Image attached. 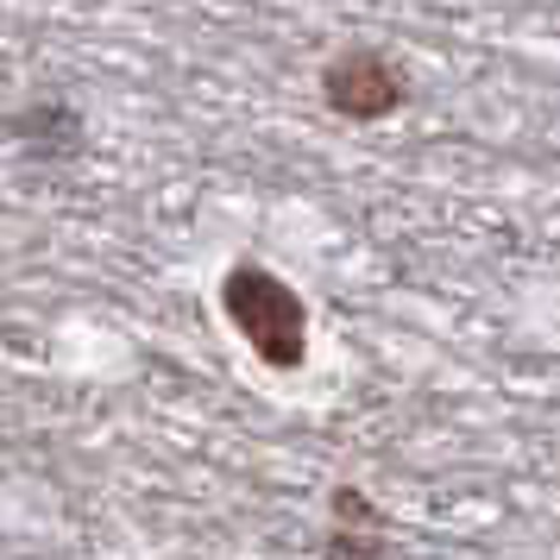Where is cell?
<instances>
[{
    "mask_svg": "<svg viewBox=\"0 0 560 560\" xmlns=\"http://www.w3.org/2000/svg\"><path fill=\"white\" fill-rule=\"evenodd\" d=\"M221 308H228V322L246 334V347H253L265 365H278V372H296L308 353V303L278 278V271H265V265H233L228 278H221Z\"/></svg>",
    "mask_w": 560,
    "mask_h": 560,
    "instance_id": "cell-1",
    "label": "cell"
},
{
    "mask_svg": "<svg viewBox=\"0 0 560 560\" xmlns=\"http://www.w3.org/2000/svg\"><path fill=\"white\" fill-rule=\"evenodd\" d=\"M322 95H328L334 114H347V120H384V114H397L404 107V77H397V63L378 51H340L322 70Z\"/></svg>",
    "mask_w": 560,
    "mask_h": 560,
    "instance_id": "cell-2",
    "label": "cell"
},
{
    "mask_svg": "<svg viewBox=\"0 0 560 560\" xmlns=\"http://www.w3.org/2000/svg\"><path fill=\"white\" fill-rule=\"evenodd\" d=\"M334 523L340 529L328 535V560H384V541H378V523L359 491H334Z\"/></svg>",
    "mask_w": 560,
    "mask_h": 560,
    "instance_id": "cell-3",
    "label": "cell"
}]
</instances>
